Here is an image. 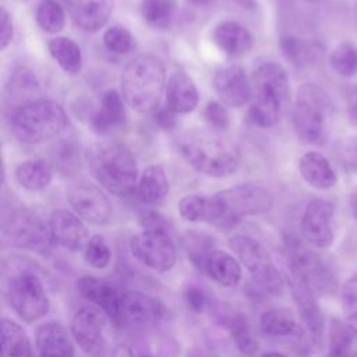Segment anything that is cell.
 <instances>
[{
  "mask_svg": "<svg viewBox=\"0 0 357 357\" xmlns=\"http://www.w3.org/2000/svg\"><path fill=\"white\" fill-rule=\"evenodd\" d=\"M92 176L110 194L126 197L135 188L137 163L127 146L116 141H100L85 151Z\"/></svg>",
  "mask_w": 357,
  "mask_h": 357,
  "instance_id": "1",
  "label": "cell"
},
{
  "mask_svg": "<svg viewBox=\"0 0 357 357\" xmlns=\"http://www.w3.org/2000/svg\"><path fill=\"white\" fill-rule=\"evenodd\" d=\"M181 155L199 173L223 177L237 170L240 152L233 141L219 131H192L180 142Z\"/></svg>",
  "mask_w": 357,
  "mask_h": 357,
  "instance_id": "2",
  "label": "cell"
},
{
  "mask_svg": "<svg viewBox=\"0 0 357 357\" xmlns=\"http://www.w3.org/2000/svg\"><path fill=\"white\" fill-rule=\"evenodd\" d=\"M165 85V66L159 57L149 53L134 57L124 67L120 77L123 99L141 113L152 112L158 107Z\"/></svg>",
  "mask_w": 357,
  "mask_h": 357,
  "instance_id": "3",
  "label": "cell"
},
{
  "mask_svg": "<svg viewBox=\"0 0 357 357\" xmlns=\"http://www.w3.org/2000/svg\"><path fill=\"white\" fill-rule=\"evenodd\" d=\"M255 100L248 112V119L258 127L275 126L290 98L287 74L276 63L261 64L252 77Z\"/></svg>",
  "mask_w": 357,
  "mask_h": 357,
  "instance_id": "4",
  "label": "cell"
},
{
  "mask_svg": "<svg viewBox=\"0 0 357 357\" xmlns=\"http://www.w3.org/2000/svg\"><path fill=\"white\" fill-rule=\"evenodd\" d=\"M332 103L326 92L315 84H304L296 93L293 126L298 138L311 145H324L332 121Z\"/></svg>",
  "mask_w": 357,
  "mask_h": 357,
  "instance_id": "5",
  "label": "cell"
},
{
  "mask_svg": "<svg viewBox=\"0 0 357 357\" xmlns=\"http://www.w3.org/2000/svg\"><path fill=\"white\" fill-rule=\"evenodd\" d=\"M67 124L64 109L46 99H39L10 112L14 135L26 144H39L60 134Z\"/></svg>",
  "mask_w": 357,
  "mask_h": 357,
  "instance_id": "6",
  "label": "cell"
},
{
  "mask_svg": "<svg viewBox=\"0 0 357 357\" xmlns=\"http://www.w3.org/2000/svg\"><path fill=\"white\" fill-rule=\"evenodd\" d=\"M218 208L219 229H230L243 218L268 212L273 205L271 192L257 184H238L212 195Z\"/></svg>",
  "mask_w": 357,
  "mask_h": 357,
  "instance_id": "7",
  "label": "cell"
},
{
  "mask_svg": "<svg viewBox=\"0 0 357 357\" xmlns=\"http://www.w3.org/2000/svg\"><path fill=\"white\" fill-rule=\"evenodd\" d=\"M6 297L17 315L26 322L38 321L49 311L45 286L29 269L18 271L7 280Z\"/></svg>",
  "mask_w": 357,
  "mask_h": 357,
  "instance_id": "8",
  "label": "cell"
},
{
  "mask_svg": "<svg viewBox=\"0 0 357 357\" xmlns=\"http://www.w3.org/2000/svg\"><path fill=\"white\" fill-rule=\"evenodd\" d=\"M229 245L237 255L238 261L248 271L252 279L269 293H280L283 279L272 261L268 250L255 238L250 236H234L230 238Z\"/></svg>",
  "mask_w": 357,
  "mask_h": 357,
  "instance_id": "9",
  "label": "cell"
},
{
  "mask_svg": "<svg viewBox=\"0 0 357 357\" xmlns=\"http://www.w3.org/2000/svg\"><path fill=\"white\" fill-rule=\"evenodd\" d=\"M3 241L17 248L42 251L52 244L49 226L28 209H17L1 226Z\"/></svg>",
  "mask_w": 357,
  "mask_h": 357,
  "instance_id": "10",
  "label": "cell"
},
{
  "mask_svg": "<svg viewBox=\"0 0 357 357\" xmlns=\"http://www.w3.org/2000/svg\"><path fill=\"white\" fill-rule=\"evenodd\" d=\"M131 254L156 272L170 271L177 259L173 240L163 229H145L130 240Z\"/></svg>",
  "mask_w": 357,
  "mask_h": 357,
  "instance_id": "11",
  "label": "cell"
},
{
  "mask_svg": "<svg viewBox=\"0 0 357 357\" xmlns=\"http://www.w3.org/2000/svg\"><path fill=\"white\" fill-rule=\"evenodd\" d=\"M287 283L304 326L314 343L321 344L324 337V317L315 301L314 289L297 271L291 268H289Z\"/></svg>",
  "mask_w": 357,
  "mask_h": 357,
  "instance_id": "12",
  "label": "cell"
},
{
  "mask_svg": "<svg viewBox=\"0 0 357 357\" xmlns=\"http://www.w3.org/2000/svg\"><path fill=\"white\" fill-rule=\"evenodd\" d=\"M105 312L89 304L81 307L73 317L70 332L79 349L88 354L99 353L105 346Z\"/></svg>",
  "mask_w": 357,
  "mask_h": 357,
  "instance_id": "13",
  "label": "cell"
},
{
  "mask_svg": "<svg viewBox=\"0 0 357 357\" xmlns=\"http://www.w3.org/2000/svg\"><path fill=\"white\" fill-rule=\"evenodd\" d=\"M74 212L92 225H106L112 218V205L105 192L91 183H78L68 192Z\"/></svg>",
  "mask_w": 357,
  "mask_h": 357,
  "instance_id": "14",
  "label": "cell"
},
{
  "mask_svg": "<svg viewBox=\"0 0 357 357\" xmlns=\"http://www.w3.org/2000/svg\"><path fill=\"white\" fill-rule=\"evenodd\" d=\"M333 205L322 198L308 202L301 218V234L304 240L317 248H326L333 241L332 218Z\"/></svg>",
  "mask_w": 357,
  "mask_h": 357,
  "instance_id": "15",
  "label": "cell"
},
{
  "mask_svg": "<svg viewBox=\"0 0 357 357\" xmlns=\"http://www.w3.org/2000/svg\"><path fill=\"white\" fill-rule=\"evenodd\" d=\"M284 244L289 258V268L297 271L310 283L314 291L317 289H325L331 279L318 255L296 237H287Z\"/></svg>",
  "mask_w": 357,
  "mask_h": 357,
  "instance_id": "16",
  "label": "cell"
},
{
  "mask_svg": "<svg viewBox=\"0 0 357 357\" xmlns=\"http://www.w3.org/2000/svg\"><path fill=\"white\" fill-rule=\"evenodd\" d=\"M49 231L52 244L68 250L78 251L86 244V229L81 218L75 212L67 209H56L49 218Z\"/></svg>",
  "mask_w": 357,
  "mask_h": 357,
  "instance_id": "17",
  "label": "cell"
},
{
  "mask_svg": "<svg viewBox=\"0 0 357 357\" xmlns=\"http://www.w3.org/2000/svg\"><path fill=\"white\" fill-rule=\"evenodd\" d=\"M78 291L107 315L116 325H121V296L109 282L95 278L82 276L77 282Z\"/></svg>",
  "mask_w": 357,
  "mask_h": 357,
  "instance_id": "18",
  "label": "cell"
},
{
  "mask_svg": "<svg viewBox=\"0 0 357 357\" xmlns=\"http://www.w3.org/2000/svg\"><path fill=\"white\" fill-rule=\"evenodd\" d=\"M121 324L153 325L166 315L165 305L155 297L141 291H127L121 296Z\"/></svg>",
  "mask_w": 357,
  "mask_h": 357,
  "instance_id": "19",
  "label": "cell"
},
{
  "mask_svg": "<svg viewBox=\"0 0 357 357\" xmlns=\"http://www.w3.org/2000/svg\"><path fill=\"white\" fill-rule=\"evenodd\" d=\"M213 89L220 102L231 107H240L251 98V85L244 70L238 66L218 70L213 77Z\"/></svg>",
  "mask_w": 357,
  "mask_h": 357,
  "instance_id": "20",
  "label": "cell"
},
{
  "mask_svg": "<svg viewBox=\"0 0 357 357\" xmlns=\"http://www.w3.org/2000/svg\"><path fill=\"white\" fill-rule=\"evenodd\" d=\"M35 347L39 357H74V339L59 322H45L36 328Z\"/></svg>",
  "mask_w": 357,
  "mask_h": 357,
  "instance_id": "21",
  "label": "cell"
},
{
  "mask_svg": "<svg viewBox=\"0 0 357 357\" xmlns=\"http://www.w3.org/2000/svg\"><path fill=\"white\" fill-rule=\"evenodd\" d=\"M75 24L86 31L100 29L109 20L113 0H64Z\"/></svg>",
  "mask_w": 357,
  "mask_h": 357,
  "instance_id": "22",
  "label": "cell"
},
{
  "mask_svg": "<svg viewBox=\"0 0 357 357\" xmlns=\"http://www.w3.org/2000/svg\"><path fill=\"white\" fill-rule=\"evenodd\" d=\"M198 103V92L192 79L183 71L173 73L166 84V106L176 114L190 113Z\"/></svg>",
  "mask_w": 357,
  "mask_h": 357,
  "instance_id": "23",
  "label": "cell"
},
{
  "mask_svg": "<svg viewBox=\"0 0 357 357\" xmlns=\"http://www.w3.org/2000/svg\"><path fill=\"white\" fill-rule=\"evenodd\" d=\"M204 271L218 284L233 287L241 280V262L223 250H212L204 262Z\"/></svg>",
  "mask_w": 357,
  "mask_h": 357,
  "instance_id": "24",
  "label": "cell"
},
{
  "mask_svg": "<svg viewBox=\"0 0 357 357\" xmlns=\"http://www.w3.org/2000/svg\"><path fill=\"white\" fill-rule=\"evenodd\" d=\"M126 109L121 96L116 91H107L100 99V106L91 120L92 130L99 135H107L123 126Z\"/></svg>",
  "mask_w": 357,
  "mask_h": 357,
  "instance_id": "25",
  "label": "cell"
},
{
  "mask_svg": "<svg viewBox=\"0 0 357 357\" xmlns=\"http://www.w3.org/2000/svg\"><path fill=\"white\" fill-rule=\"evenodd\" d=\"M213 42L229 56H241L252 47V35L250 31L234 21L220 22L213 31Z\"/></svg>",
  "mask_w": 357,
  "mask_h": 357,
  "instance_id": "26",
  "label": "cell"
},
{
  "mask_svg": "<svg viewBox=\"0 0 357 357\" xmlns=\"http://www.w3.org/2000/svg\"><path fill=\"white\" fill-rule=\"evenodd\" d=\"M303 178L314 188L328 190L332 188L336 181V173L329 160L318 152H307L301 156L298 163Z\"/></svg>",
  "mask_w": 357,
  "mask_h": 357,
  "instance_id": "27",
  "label": "cell"
},
{
  "mask_svg": "<svg viewBox=\"0 0 357 357\" xmlns=\"http://www.w3.org/2000/svg\"><path fill=\"white\" fill-rule=\"evenodd\" d=\"M39 95V82L29 70L20 68L13 73L6 88V100L11 106V110L42 99Z\"/></svg>",
  "mask_w": 357,
  "mask_h": 357,
  "instance_id": "28",
  "label": "cell"
},
{
  "mask_svg": "<svg viewBox=\"0 0 357 357\" xmlns=\"http://www.w3.org/2000/svg\"><path fill=\"white\" fill-rule=\"evenodd\" d=\"M1 350L3 357H33L26 332L21 325L8 318L1 319Z\"/></svg>",
  "mask_w": 357,
  "mask_h": 357,
  "instance_id": "29",
  "label": "cell"
},
{
  "mask_svg": "<svg viewBox=\"0 0 357 357\" xmlns=\"http://www.w3.org/2000/svg\"><path fill=\"white\" fill-rule=\"evenodd\" d=\"M169 192V181L160 166H148L139 178L137 194L145 204H158Z\"/></svg>",
  "mask_w": 357,
  "mask_h": 357,
  "instance_id": "30",
  "label": "cell"
},
{
  "mask_svg": "<svg viewBox=\"0 0 357 357\" xmlns=\"http://www.w3.org/2000/svg\"><path fill=\"white\" fill-rule=\"evenodd\" d=\"M261 329L265 335L273 337L301 336L303 328L291 312L286 310H269L261 315Z\"/></svg>",
  "mask_w": 357,
  "mask_h": 357,
  "instance_id": "31",
  "label": "cell"
},
{
  "mask_svg": "<svg viewBox=\"0 0 357 357\" xmlns=\"http://www.w3.org/2000/svg\"><path fill=\"white\" fill-rule=\"evenodd\" d=\"M52 167L47 162L36 159L26 160L15 169V180L18 184L29 191H39L46 188L52 181Z\"/></svg>",
  "mask_w": 357,
  "mask_h": 357,
  "instance_id": "32",
  "label": "cell"
},
{
  "mask_svg": "<svg viewBox=\"0 0 357 357\" xmlns=\"http://www.w3.org/2000/svg\"><path fill=\"white\" fill-rule=\"evenodd\" d=\"M49 52L59 66L68 74H78L82 68L79 46L70 38L57 36L49 42Z\"/></svg>",
  "mask_w": 357,
  "mask_h": 357,
  "instance_id": "33",
  "label": "cell"
},
{
  "mask_svg": "<svg viewBox=\"0 0 357 357\" xmlns=\"http://www.w3.org/2000/svg\"><path fill=\"white\" fill-rule=\"evenodd\" d=\"M178 212L188 222H208L211 225H213L216 215L212 197L198 194L183 197L178 202Z\"/></svg>",
  "mask_w": 357,
  "mask_h": 357,
  "instance_id": "34",
  "label": "cell"
},
{
  "mask_svg": "<svg viewBox=\"0 0 357 357\" xmlns=\"http://www.w3.org/2000/svg\"><path fill=\"white\" fill-rule=\"evenodd\" d=\"M331 64L342 77L357 74V46L351 42L339 43L331 53Z\"/></svg>",
  "mask_w": 357,
  "mask_h": 357,
  "instance_id": "35",
  "label": "cell"
},
{
  "mask_svg": "<svg viewBox=\"0 0 357 357\" xmlns=\"http://www.w3.org/2000/svg\"><path fill=\"white\" fill-rule=\"evenodd\" d=\"M36 22L49 33L60 32L66 22V15L61 6H59L54 0H42L36 8Z\"/></svg>",
  "mask_w": 357,
  "mask_h": 357,
  "instance_id": "36",
  "label": "cell"
},
{
  "mask_svg": "<svg viewBox=\"0 0 357 357\" xmlns=\"http://www.w3.org/2000/svg\"><path fill=\"white\" fill-rule=\"evenodd\" d=\"M174 6V0H142L141 13L149 25L165 28L172 20Z\"/></svg>",
  "mask_w": 357,
  "mask_h": 357,
  "instance_id": "37",
  "label": "cell"
},
{
  "mask_svg": "<svg viewBox=\"0 0 357 357\" xmlns=\"http://www.w3.org/2000/svg\"><path fill=\"white\" fill-rule=\"evenodd\" d=\"M354 335L346 322L332 321L329 328V353L328 357H349L350 344Z\"/></svg>",
  "mask_w": 357,
  "mask_h": 357,
  "instance_id": "38",
  "label": "cell"
},
{
  "mask_svg": "<svg viewBox=\"0 0 357 357\" xmlns=\"http://www.w3.org/2000/svg\"><path fill=\"white\" fill-rule=\"evenodd\" d=\"M342 307L346 324L357 339V273L349 278L342 287Z\"/></svg>",
  "mask_w": 357,
  "mask_h": 357,
  "instance_id": "39",
  "label": "cell"
},
{
  "mask_svg": "<svg viewBox=\"0 0 357 357\" xmlns=\"http://www.w3.org/2000/svg\"><path fill=\"white\" fill-rule=\"evenodd\" d=\"M110 248L102 236L95 234L86 241L84 247V258L92 268L105 269L110 262Z\"/></svg>",
  "mask_w": 357,
  "mask_h": 357,
  "instance_id": "40",
  "label": "cell"
},
{
  "mask_svg": "<svg viewBox=\"0 0 357 357\" xmlns=\"http://www.w3.org/2000/svg\"><path fill=\"white\" fill-rule=\"evenodd\" d=\"M106 49L114 54H126L132 47V36L124 26H112L103 33Z\"/></svg>",
  "mask_w": 357,
  "mask_h": 357,
  "instance_id": "41",
  "label": "cell"
},
{
  "mask_svg": "<svg viewBox=\"0 0 357 357\" xmlns=\"http://www.w3.org/2000/svg\"><path fill=\"white\" fill-rule=\"evenodd\" d=\"M233 340L237 349L244 354H252L257 350V342L251 335V331L247 325V321L241 318H234L230 326Z\"/></svg>",
  "mask_w": 357,
  "mask_h": 357,
  "instance_id": "42",
  "label": "cell"
},
{
  "mask_svg": "<svg viewBox=\"0 0 357 357\" xmlns=\"http://www.w3.org/2000/svg\"><path fill=\"white\" fill-rule=\"evenodd\" d=\"M280 45H282V49H283V53L286 54V57L290 59L296 64L307 63L308 60H311L312 53H314L312 49L307 43H304L293 36L283 38Z\"/></svg>",
  "mask_w": 357,
  "mask_h": 357,
  "instance_id": "43",
  "label": "cell"
},
{
  "mask_svg": "<svg viewBox=\"0 0 357 357\" xmlns=\"http://www.w3.org/2000/svg\"><path fill=\"white\" fill-rule=\"evenodd\" d=\"M204 119L211 130L223 131L229 126V114L226 107L219 102H209L204 109Z\"/></svg>",
  "mask_w": 357,
  "mask_h": 357,
  "instance_id": "44",
  "label": "cell"
},
{
  "mask_svg": "<svg viewBox=\"0 0 357 357\" xmlns=\"http://www.w3.org/2000/svg\"><path fill=\"white\" fill-rule=\"evenodd\" d=\"M184 301L190 311L201 314L208 305V296L202 289L197 286H190L184 290Z\"/></svg>",
  "mask_w": 357,
  "mask_h": 357,
  "instance_id": "45",
  "label": "cell"
},
{
  "mask_svg": "<svg viewBox=\"0 0 357 357\" xmlns=\"http://www.w3.org/2000/svg\"><path fill=\"white\" fill-rule=\"evenodd\" d=\"M13 39V21L10 14L0 8V49L4 50Z\"/></svg>",
  "mask_w": 357,
  "mask_h": 357,
  "instance_id": "46",
  "label": "cell"
},
{
  "mask_svg": "<svg viewBox=\"0 0 357 357\" xmlns=\"http://www.w3.org/2000/svg\"><path fill=\"white\" fill-rule=\"evenodd\" d=\"M346 109L350 121L357 126V84L351 85L346 92Z\"/></svg>",
  "mask_w": 357,
  "mask_h": 357,
  "instance_id": "47",
  "label": "cell"
},
{
  "mask_svg": "<svg viewBox=\"0 0 357 357\" xmlns=\"http://www.w3.org/2000/svg\"><path fill=\"white\" fill-rule=\"evenodd\" d=\"M176 113L173 110H170L167 106L162 107L158 110V113L155 114V121L162 127V128H172L176 123Z\"/></svg>",
  "mask_w": 357,
  "mask_h": 357,
  "instance_id": "48",
  "label": "cell"
},
{
  "mask_svg": "<svg viewBox=\"0 0 357 357\" xmlns=\"http://www.w3.org/2000/svg\"><path fill=\"white\" fill-rule=\"evenodd\" d=\"M291 3V6H294L298 11L305 13V14H311L315 13L318 10V7L321 6L322 0H289Z\"/></svg>",
  "mask_w": 357,
  "mask_h": 357,
  "instance_id": "49",
  "label": "cell"
},
{
  "mask_svg": "<svg viewBox=\"0 0 357 357\" xmlns=\"http://www.w3.org/2000/svg\"><path fill=\"white\" fill-rule=\"evenodd\" d=\"M112 357H135L131 347L128 344H117L116 349L113 350V356Z\"/></svg>",
  "mask_w": 357,
  "mask_h": 357,
  "instance_id": "50",
  "label": "cell"
},
{
  "mask_svg": "<svg viewBox=\"0 0 357 357\" xmlns=\"http://www.w3.org/2000/svg\"><path fill=\"white\" fill-rule=\"evenodd\" d=\"M350 211H351V215L357 223V188L353 191L351 197H350Z\"/></svg>",
  "mask_w": 357,
  "mask_h": 357,
  "instance_id": "51",
  "label": "cell"
},
{
  "mask_svg": "<svg viewBox=\"0 0 357 357\" xmlns=\"http://www.w3.org/2000/svg\"><path fill=\"white\" fill-rule=\"evenodd\" d=\"M261 357H286V356L282 353H278V351H266V353L261 354Z\"/></svg>",
  "mask_w": 357,
  "mask_h": 357,
  "instance_id": "52",
  "label": "cell"
},
{
  "mask_svg": "<svg viewBox=\"0 0 357 357\" xmlns=\"http://www.w3.org/2000/svg\"><path fill=\"white\" fill-rule=\"evenodd\" d=\"M190 3L195 4V6H206L211 3V0H188Z\"/></svg>",
  "mask_w": 357,
  "mask_h": 357,
  "instance_id": "53",
  "label": "cell"
},
{
  "mask_svg": "<svg viewBox=\"0 0 357 357\" xmlns=\"http://www.w3.org/2000/svg\"><path fill=\"white\" fill-rule=\"evenodd\" d=\"M353 152H354V159H353V160H354V163L357 165V146L353 149Z\"/></svg>",
  "mask_w": 357,
  "mask_h": 357,
  "instance_id": "54",
  "label": "cell"
},
{
  "mask_svg": "<svg viewBox=\"0 0 357 357\" xmlns=\"http://www.w3.org/2000/svg\"><path fill=\"white\" fill-rule=\"evenodd\" d=\"M139 357H151V356H139Z\"/></svg>",
  "mask_w": 357,
  "mask_h": 357,
  "instance_id": "55",
  "label": "cell"
},
{
  "mask_svg": "<svg viewBox=\"0 0 357 357\" xmlns=\"http://www.w3.org/2000/svg\"><path fill=\"white\" fill-rule=\"evenodd\" d=\"M356 13H357V10H356Z\"/></svg>",
  "mask_w": 357,
  "mask_h": 357,
  "instance_id": "56",
  "label": "cell"
}]
</instances>
